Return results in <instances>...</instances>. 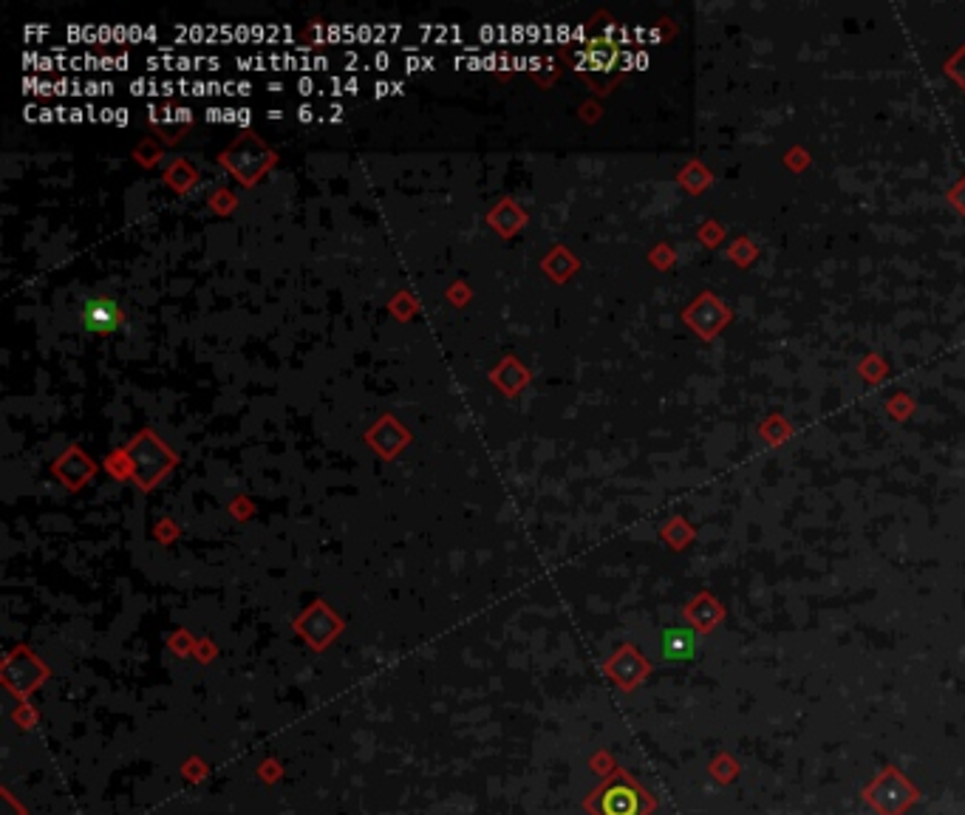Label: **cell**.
Masks as SVG:
<instances>
[{
	"mask_svg": "<svg viewBox=\"0 0 965 815\" xmlns=\"http://www.w3.org/2000/svg\"><path fill=\"white\" fill-rule=\"evenodd\" d=\"M80 323H83L85 332L91 334H114L122 329L125 323V312L119 306L117 300L108 298V295H97V298H88L80 309Z\"/></svg>",
	"mask_w": 965,
	"mask_h": 815,
	"instance_id": "obj_3",
	"label": "cell"
},
{
	"mask_svg": "<svg viewBox=\"0 0 965 815\" xmlns=\"http://www.w3.org/2000/svg\"><path fill=\"white\" fill-rule=\"evenodd\" d=\"M697 646H699V632L691 629V626H683V629H666L660 634V654L663 660L668 663H688L697 657Z\"/></svg>",
	"mask_w": 965,
	"mask_h": 815,
	"instance_id": "obj_4",
	"label": "cell"
},
{
	"mask_svg": "<svg viewBox=\"0 0 965 815\" xmlns=\"http://www.w3.org/2000/svg\"><path fill=\"white\" fill-rule=\"evenodd\" d=\"M708 776H711L716 784L728 787V784H733L742 776V762L733 756L731 750H716L714 756H711V762H708Z\"/></svg>",
	"mask_w": 965,
	"mask_h": 815,
	"instance_id": "obj_7",
	"label": "cell"
},
{
	"mask_svg": "<svg viewBox=\"0 0 965 815\" xmlns=\"http://www.w3.org/2000/svg\"><path fill=\"white\" fill-rule=\"evenodd\" d=\"M920 799L923 790L898 765H883L861 790V801L875 815H906Z\"/></svg>",
	"mask_w": 965,
	"mask_h": 815,
	"instance_id": "obj_1",
	"label": "cell"
},
{
	"mask_svg": "<svg viewBox=\"0 0 965 815\" xmlns=\"http://www.w3.org/2000/svg\"><path fill=\"white\" fill-rule=\"evenodd\" d=\"M586 807L592 815H651L657 810V801L629 773H617L612 782L595 790Z\"/></svg>",
	"mask_w": 965,
	"mask_h": 815,
	"instance_id": "obj_2",
	"label": "cell"
},
{
	"mask_svg": "<svg viewBox=\"0 0 965 815\" xmlns=\"http://www.w3.org/2000/svg\"><path fill=\"white\" fill-rule=\"evenodd\" d=\"M609 671H612V677H615L626 691H632V688H637L640 682L646 680V674L651 671V666L643 660V657H640V651L623 649L620 654H617L615 660H612Z\"/></svg>",
	"mask_w": 965,
	"mask_h": 815,
	"instance_id": "obj_5",
	"label": "cell"
},
{
	"mask_svg": "<svg viewBox=\"0 0 965 815\" xmlns=\"http://www.w3.org/2000/svg\"><path fill=\"white\" fill-rule=\"evenodd\" d=\"M722 615H725L722 606H719L714 598H708V595H699L694 603L685 606V620H688V626L697 629L699 634L711 632L716 623L722 620Z\"/></svg>",
	"mask_w": 965,
	"mask_h": 815,
	"instance_id": "obj_6",
	"label": "cell"
}]
</instances>
